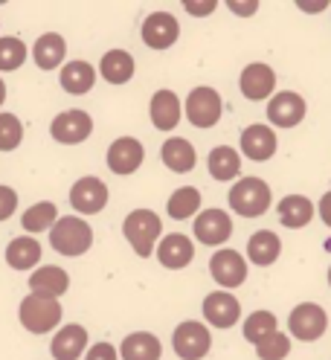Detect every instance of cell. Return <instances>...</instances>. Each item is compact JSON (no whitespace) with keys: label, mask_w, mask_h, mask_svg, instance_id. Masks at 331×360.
I'll return each instance as SVG.
<instances>
[{"label":"cell","mask_w":331,"mask_h":360,"mask_svg":"<svg viewBox=\"0 0 331 360\" xmlns=\"http://www.w3.org/2000/svg\"><path fill=\"white\" fill-rule=\"evenodd\" d=\"M160 233H163V221L151 210H134L122 221V236L131 247H134V253L140 259H148L154 253V244H157Z\"/></svg>","instance_id":"6da1fadb"},{"label":"cell","mask_w":331,"mask_h":360,"mask_svg":"<svg viewBox=\"0 0 331 360\" xmlns=\"http://www.w3.org/2000/svg\"><path fill=\"white\" fill-rule=\"evenodd\" d=\"M50 244L61 256H82L93 247V227L79 215H64L50 230Z\"/></svg>","instance_id":"7a4b0ae2"},{"label":"cell","mask_w":331,"mask_h":360,"mask_svg":"<svg viewBox=\"0 0 331 360\" xmlns=\"http://www.w3.org/2000/svg\"><path fill=\"white\" fill-rule=\"evenodd\" d=\"M271 186L261 177H241L230 189V210L241 218H259L271 210Z\"/></svg>","instance_id":"3957f363"},{"label":"cell","mask_w":331,"mask_h":360,"mask_svg":"<svg viewBox=\"0 0 331 360\" xmlns=\"http://www.w3.org/2000/svg\"><path fill=\"white\" fill-rule=\"evenodd\" d=\"M18 317H20V326H24L30 334H50L61 323V305H58V300L30 294V297L20 300Z\"/></svg>","instance_id":"277c9868"},{"label":"cell","mask_w":331,"mask_h":360,"mask_svg":"<svg viewBox=\"0 0 331 360\" xmlns=\"http://www.w3.org/2000/svg\"><path fill=\"white\" fill-rule=\"evenodd\" d=\"M171 349L181 360H201L212 349V334H209V328L204 323L186 320V323H181L178 328H174Z\"/></svg>","instance_id":"5b68a950"},{"label":"cell","mask_w":331,"mask_h":360,"mask_svg":"<svg viewBox=\"0 0 331 360\" xmlns=\"http://www.w3.org/2000/svg\"><path fill=\"white\" fill-rule=\"evenodd\" d=\"M183 114L195 128H212L224 114V102H221V94L215 87H195L186 96Z\"/></svg>","instance_id":"8992f818"},{"label":"cell","mask_w":331,"mask_h":360,"mask_svg":"<svg viewBox=\"0 0 331 360\" xmlns=\"http://www.w3.org/2000/svg\"><path fill=\"white\" fill-rule=\"evenodd\" d=\"M325 328H328V314L317 302H299L288 317L291 337H297V340H302V343L320 340V337L325 334Z\"/></svg>","instance_id":"52a82bcc"},{"label":"cell","mask_w":331,"mask_h":360,"mask_svg":"<svg viewBox=\"0 0 331 360\" xmlns=\"http://www.w3.org/2000/svg\"><path fill=\"white\" fill-rule=\"evenodd\" d=\"M209 274L221 288H238L247 279V259L241 256L233 247H224V250H215V256L209 259Z\"/></svg>","instance_id":"ba28073f"},{"label":"cell","mask_w":331,"mask_h":360,"mask_svg":"<svg viewBox=\"0 0 331 360\" xmlns=\"http://www.w3.org/2000/svg\"><path fill=\"white\" fill-rule=\"evenodd\" d=\"M53 140L61 146H79L93 134V120L87 110H64L50 125Z\"/></svg>","instance_id":"9c48e42d"},{"label":"cell","mask_w":331,"mask_h":360,"mask_svg":"<svg viewBox=\"0 0 331 360\" xmlns=\"http://www.w3.org/2000/svg\"><path fill=\"white\" fill-rule=\"evenodd\" d=\"M143 44L151 50H169L174 41L181 38V24L178 18L171 12H151L145 20H143Z\"/></svg>","instance_id":"30bf717a"},{"label":"cell","mask_w":331,"mask_h":360,"mask_svg":"<svg viewBox=\"0 0 331 360\" xmlns=\"http://www.w3.org/2000/svg\"><path fill=\"white\" fill-rule=\"evenodd\" d=\"M70 204L79 215H96L108 207V186L102 184L99 177H82L73 184L70 189Z\"/></svg>","instance_id":"8fae6325"},{"label":"cell","mask_w":331,"mask_h":360,"mask_svg":"<svg viewBox=\"0 0 331 360\" xmlns=\"http://www.w3.org/2000/svg\"><path fill=\"white\" fill-rule=\"evenodd\" d=\"M238 87H241V96L250 99V102H261V99H273V87H276V73L273 67L261 64V61H253L241 70V79H238Z\"/></svg>","instance_id":"7c38bea8"},{"label":"cell","mask_w":331,"mask_h":360,"mask_svg":"<svg viewBox=\"0 0 331 360\" xmlns=\"http://www.w3.org/2000/svg\"><path fill=\"white\" fill-rule=\"evenodd\" d=\"M105 160H108V169L114 174H134L145 160V148L134 137H119V140H114L108 146Z\"/></svg>","instance_id":"4fadbf2b"},{"label":"cell","mask_w":331,"mask_h":360,"mask_svg":"<svg viewBox=\"0 0 331 360\" xmlns=\"http://www.w3.org/2000/svg\"><path fill=\"white\" fill-rule=\"evenodd\" d=\"M305 99L294 90H282V94H273V99L268 102V120L276 128H297L305 120Z\"/></svg>","instance_id":"5bb4252c"},{"label":"cell","mask_w":331,"mask_h":360,"mask_svg":"<svg viewBox=\"0 0 331 360\" xmlns=\"http://www.w3.org/2000/svg\"><path fill=\"white\" fill-rule=\"evenodd\" d=\"M192 224H195V238L209 247L224 244L233 236V218L224 210H204Z\"/></svg>","instance_id":"9a60e30c"},{"label":"cell","mask_w":331,"mask_h":360,"mask_svg":"<svg viewBox=\"0 0 331 360\" xmlns=\"http://www.w3.org/2000/svg\"><path fill=\"white\" fill-rule=\"evenodd\" d=\"M241 317V302L230 290H212L204 300V320L212 328H233Z\"/></svg>","instance_id":"2e32d148"},{"label":"cell","mask_w":331,"mask_h":360,"mask_svg":"<svg viewBox=\"0 0 331 360\" xmlns=\"http://www.w3.org/2000/svg\"><path fill=\"white\" fill-rule=\"evenodd\" d=\"M241 151H245V157H250V160L256 163H264L271 160V157L276 154V134L273 128L268 125H250L241 131Z\"/></svg>","instance_id":"e0dca14e"},{"label":"cell","mask_w":331,"mask_h":360,"mask_svg":"<svg viewBox=\"0 0 331 360\" xmlns=\"http://www.w3.org/2000/svg\"><path fill=\"white\" fill-rule=\"evenodd\" d=\"M148 117L154 122L157 131H171L178 128L181 122V99L174 90H157L151 96V105H148Z\"/></svg>","instance_id":"ac0fdd59"},{"label":"cell","mask_w":331,"mask_h":360,"mask_svg":"<svg viewBox=\"0 0 331 360\" xmlns=\"http://www.w3.org/2000/svg\"><path fill=\"white\" fill-rule=\"evenodd\" d=\"M87 349V331L79 323H70L56 331L53 343H50V354L56 360H79Z\"/></svg>","instance_id":"d6986e66"},{"label":"cell","mask_w":331,"mask_h":360,"mask_svg":"<svg viewBox=\"0 0 331 360\" xmlns=\"http://www.w3.org/2000/svg\"><path fill=\"white\" fill-rule=\"evenodd\" d=\"M30 288H32V294L58 300V297L67 294V288H70V274H67L64 267H56V264L38 267L35 274L30 276Z\"/></svg>","instance_id":"ffe728a7"},{"label":"cell","mask_w":331,"mask_h":360,"mask_svg":"<svg viewBox=\"0 0 331 360\" xmlns=\"http://www.w3.org/2000/svg\"><path fill=\"white\" fill-rule=\"evenodd\" d=\"M157 259L169 270H183L195 259V244L183 233H171L157 244Z\"/></svg>","instance_id":"44dd1931"},{"label":"cell","mask_w":331,"mask_h":360,"mask_svg":"<svg viewBox=\"0 0 331 360\" xmlns=\"http://www.w3.org/2000/svg\"><path fill=\"white\" fill-rule=\"evenodd\" d=\"M160 160H163V166H166L169 172L183 174V172H192V169H195L197 154H195V146H192L189 140H183V137H169V140L163 143V148H160Z\"/></svg>","instance_id":"7402d4cb"},{"label":"cell","mask_w":331,"mask_h":360,"mask_svg":"<svg viewBox=\"0 0 331 360\" xmlns=\"http://www.w3.org/2000/svg\"><path fill=\"white\" fill-rule=\"evenodd\" d=\"M276 212H279V221H282L288 230H302V227H308V224H311V218H314V204H311V200H308L305 195H288V198L279 200Z\"/></svg>","instance_id":"603a6c76"},{"label":"cell","mask_w":331,"mask_h":360,"mask_svg":"<svg viewBox=\"0 0 331 360\" xmlns=\"http://www.w3.org/2000/svg\"><path fill=\"white\" fill-rule=\"evenodd\" d=\"M163 346L151 331H134L128 334L122 346H119V357L122 360H160Z\"/></svg>","instance_id":"cb8c5ba5"},{"label":"cell","mask_w":331,"mask_h":360,"mask_svg":"<svg viewBox=\"0 0 331 360\" xmlns=\"http://www.w3.org/2000/svg\"><path fill=\"white\" fill-rule=\"evenodd\" d=\"M58 82L70 96H84L96 84V70L87 61H70V64H64Z\"/></svg>","instance_id":"d4e9b609"},{"label":"cell","mask_w":331,"mask_h":360,"mask_svg":"<svg viewBox=\"0 0 331 360\" xmlns=\"http://www.w3.org/2000/svg\"><path fill=\"white\" fill-rule=\"evenodd\" d=\"M64 56H67V44L58 32L41 35L32 47V61L38 64V70H56V67H61Z\"/></svg>","instance_id":"484cf974"},{"label":"cell","mask_w":331,"mask_h":360,"mask_svg":"<svg viewBox=\"0 0 331 360\" xmlns=\"http://www.w3.org/2000/svg\"><path fill=\"white\" fill-rule=\"evenodd\" d=\"M134 70H137L134 56L125 53V50H110V53H105L102 61H99V73H102V79L110 82V84H125V82H131Z\"/></svg>","instance_id":"4316f807"},{"label":"cell","mask_w":331,"mask_h":360,"mask_svg":"<svg viewBox=\"0 0 331 360\" xmlns=\"http://www.w3.org/2000/svg\"><path fill=\"white\" fill-rule=\"evenodd\" d=\"M279 253H282V241H279V236L273 230H259L247 241V259L253 264H259V267L273 264L279 259Z\"/></svg>","instance_id":"83f0119b"},{"label":"cell","mask_w":331,"mask_h":360,"mask_svg":"<svg viewBox=\"0 0 331 360\" xmlns=\"http://www.w3.org/2000/svg\"><path fill=\"white\" fill-rule=\"evenodd\" d=\"M207 166H209V174L218 180V184H227V180H233V177L241 174V157L230 146H215L209 151Z\"/></svg>","instance_id":"f1b7e54d"},{"label":"cell","mask_w":331,"mask_h":360,"mask_svg":"<svg viewBox=\"0 0 331 360\" xmlns=\"http://www.w3.org/2000/svg\"><path fill=\"white\" fill-rule=\"evenodd\" d=\"M41 262V244L30 236H18L6 247V264L15 270H30Z\"/></svg>","instance_id":"f546056e"},{"label":"cell","mask_w":331,"mask_h":360,"mask_svg":"<svg viewBox=\"0 0 331 360\" xmlns=\"http://www.w3.org/2000/svg\"><path fill=\"white\" fill-rule=\"evenodd\" d=\"M197 210H201V192H197L195 186L174 189L171 198H169V204H166V212H169L174 221H186V218H192V215H201Z\"/></svg>","instance_id":"4dcf8cb0"},{"label":"cell","mask_w":331,"mask_h":360,"mask_svg":"<svg viewBox=\"0 0 331 360\" xmlns=\"http://www.w3.org/2000/svg\"><path fill=\"white\" fill-rule=\"evenodd\" d=\"M58 224V210L53 200H41V204H32L24 215H20V227L27 233H44V230H53Z\"/></svg>","instance_id":"1f68e13d"},{"label":"cell","mask_w":331,"mask_h":360,"mask_svg":"<svg viewBox=\"0 0 331 360\" xmlns=\"http://www.w3.org/2000/svg\"><path fill=\"white\" fill-rule=\"evenodd\" d=\"M271 334H276V314H271V311L250 314L247 323H245V340L259 346L261 340H268Z\"/></svg>","instance_id":"d6a6232c"},{"label":"cell","mask_w":331,"mask_h":360,"mask_svg":"<svg viewBox=\"0 0 331 360\" xmlns=\"http://www.w3.org/2000/svg\"><path fill=\"white\" fill-rule=\"evenodd\" d=\"M24 61H27V44L24 41L15 38V35L0 38V73L18 70Z\"/></svg>","instance_id":"836d02e7"},{"label":"cell","mask_w":331,"mask_h":360,"mask_svg":"<svg viewBox=\"0 0 331 360\" xmlns=\"http://www.w3.org/2000/svg\"><path fill=\"white\" fill-rule=\"evenodd\" d=\"M24 143V125L15 114H0V151H15Z\"/></svg>","instance_id":"e575fe53"},{"label":"cell","mask_w":331,"mask_h":360,"mask_svg":"<svg viewBox=\"0 0 331 360\" xmlns=\"http://www.w3.org/2000/svg\"><path fill=\"white\" fill-rule=\"evenodd\" d=\"M256 354H259V360H285L291 354V337L276 331L256 346Z\"/></svg>","instance_id":"d590c367"},{"label":"cell","mask_w":331,"mask_h":360,"mask_svg":"<svg viewBox=\"0 0 331 360\" xmlns=\"http://www.w3.org/2000/svg\"><path fill=\"white\" fill-rule=\"evenodd\" d=\"M15 210H18V192H15L12 186H4V184H0V221L12 218Z\"/></svg>","instance_id":"8d00e7d4"},{"label":"cell","mask_w":331,"mask_h":360,"mask_svg":"<svg viewBox=\"0 0 331 360\" xmlns=\"http://www.w3.org/2000/svg\"><path fill=\"white\" fill-rule=\"evenodd\" d=\"M84 360H119V349H114L110 343H93L91 349H87Z\"/></svg>","instance_id":"74e56055"},{"label":"cell","mask_w":331,"mask_h":360,"mask_svg":"<svg viewBox=\"0 0 331 360\" xmlns=\"http://www.w3.org/2000/svg\"><path fill=\"white\" fill-rule=\"evenodd\" d=\"M183 6H186V12H189V15H195V18H207V15H212V12H215V6H218V4H215V0H207V4H195V0H186Z\"/></svg>","instance_id":"f35d334b"},{"label":"cell","mask_w":331,"mask_h":360,"mask_svg":"<svg viewBox=\"0 0 331 360\" xmlns=\"http://www.w3.org/2000/svg\"><path fill=\"white\" fill-rule=\"evenodd\" d=\"M227 6H230L235 15H241V18H250V15H256V9H259L256 0H250V4H238V0H230Z\"/></svg>","instance_id":"ab89813d"},{"label":"cell","mask_w":331,"mask_h":360,"mask_svg":"<svg viewBox=\"0 0 331 360\" xmlns=\"http://www.w3.org/2000/svg\"><path fill=\"white\" fill-rule=\"evenodd\" d=\"M320 218L331 227V192H325V195L320 198Z\"/></svg>","instance_id":"60d3db41"},{"label":"cell","mask_w":331,"mask_h":360,"mask_svg":"<svg viewBox=\"0 0 331 360\" xmlns=\"http://www.w3.org/2000/svg\"><path fill=\"white\" fill-rule=\"evenodd\" d=\"M328 4L325 0H320V4H305V0H299V9H305V12H320V9H325Z\"/></svg>","instance_id":"b9f144b4"},{"label":"cell","mask_w":331,"mask_h":360,"mask_svg":"<svg viewBox=\"0 0 331 360\" xmlns=\"http://www.w3.org/2000/svg\"><path fill=\"white\" fill-rule=\"evenodd\" d=\"M4 102H6V82L0 79V105H4Z\"/></svg>","instance_id":"7bdbcfd3"},{"label":"cell","mask_w":331,"mask_h":360,"mask_svg":"<svg viewBox=\"0 0 331 360\" xmlns=\"http://www.w3.org/2000/svg\"><path fill=\"white\" fill-rule=\"evenodd\" d=\"M328 285H331V267H328Z\"/></svg>","instance_id":"ee69618b"}]
</instances>
